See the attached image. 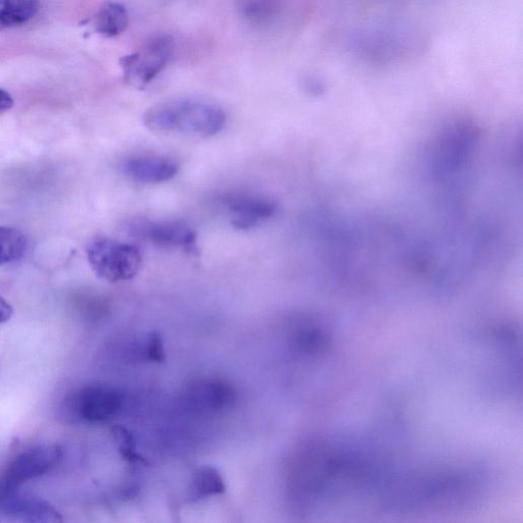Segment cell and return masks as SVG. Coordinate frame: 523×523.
Here are the masks:
<instances>
[{
    "label": "cell",
    "mask_w": 523,
    "mask_h": 523,
    "mask_svg": "<svg viewBox=\"0 0 523 523\" xmlns=\"http://www.w3.org/2000/svg\"><path fill=\"white\" fill-rule=\"evenodd\" d=\"M129 16L126 8L119 3L108 2L95 14L93 27L95 32L106 38L122 34L128 27Z\"/></svg>",
    "instance_id": "obj_12"
},
{
    "label": "cell",
    "mask_w": 523,
    "mask_h": 523,
    "mask_svg": "<svg viewBox=\"0 0 523 523\" xmlns=\"http://www.w3.org/2000/svg\"><path fill=\"white\" fill-rule=\"evenodd\" d=\"M230 222L239 230L253 229L271 219L277 211L274 201L253 194H233L224 201Z\"/></svg>",
    "instance_id": "obj_9"
},
{
    "label": "cell",
    "mask_w": 523,
    "mask_h": 523,
    "mask_svg": "<svg viewBox=\"0 0 523 523\" xmlns=\"http://www.w3.org/2000/svg\"><path fill=\"white\" fill-rule=\"evenodd\" d=\"M173 52L171 37L151 38L138 51L120 60L126 82L139 88L149 85L166 69Z\"/></svg>",
    "instance_id": "obj_4"
},
{
    "label": "cell",
    "mask_w": 523,
    "mask_h": 523,
    "mask_svg": "<svg viewBox=\"0 0 523 523\" xmlns=\"http://www.w3.org/2000/svg\"><path fill=\"white\" fill-rule=\"evenodd\" d=\"M0 514L18 522H63V514L50 502L20 489L0 495Z\"/></svg>",
    "instance_id": "obj_8"
},
{
    "label": "cell",
    "mask_w": 523,
    "mask_h": 523,
    "mask_svg": "<svg viewBox=\"0 0 523 523\" xmlns=\"http://www.w3.org/2000/svg\"><path fill=\"white\" fill-rule=\"evenodd\" d=\"M64 450L57 444L42 445L19 454L0 477V495L22 488L42 478L63 460Z\"/></svg>",
    "instance_id": "obj_3"
},
{
    "label": "cell",
    "mask_w": 523,
    "mask_h": 523,
    "mask_svg": "<svg viewBox=\"0 0 523 523\" xmlns=\"http://www.w3.org/2000/svg\"><path fill=\"white\" fill-rule=\"evenodd\" d=\"M237 13L255 27L272 25L282 11V0H235Z\"/></svg>",
    "instance_id": "obj_11"
},
{
    "label": "cell",
    "mask_w": 523,
    "mask_h": 523,
    "mask_svg": "<svg viewBox=\"0 0 523 523\" xmlns=\"http://www.w3.org/2000/svg\"><path fill=\"white\" fill-rule=\"evenodd\" d=\"M13 315L14 309L12 305L3 297H0V324L9 322Z\"/></svg>",
    "instance_id": "obj_19"
},
{
    "label": "cell",
    "mask_w": 523,
    "mask_h": 523,
    "mask_svg": "<svg viewBox=\"0 0 523 523\" xmlns=\"http://www.w3.org/2000/svg\"><path fill=\"white\" fill-rule=\"evenodd\" d=\"M113 436L118 446L119 452L124 459L133 463H144L145 460L138 454L133 436L122 426L113 429Z\"/></svg>",
    "instance_id": "obj_17"
},
{
    "label": "cell",
    "mask_w": 523,
    "mask_h": 523,
    "mask_svg": "<svg viewBox=\"0 0 523 523\" xmlns=\"http://www.w3.org/2000/svg\"><path fill=\"white\" fill-rule=\"evenodd\" d=\"M129 227L136 239L158 248L180 250L190 255H196L199 251L197 232L184 223L135 220Z\"/></svg>",
    "instance_id": "obj_5"
},
{
    "label": "cell",
    "mask_w": 523,
    "mask_h": 523,
    "mask_svg": "<svg viewBox=\"0 0 523 523\" xmlns=\"http://www.w3.org/2000/svg\"><path fill=\"white\" fill-rule=\"evenodd\" d=\"M86 254L93 272L109 282L132 280L142 266V257L136 247L109 239L92 242Z\"/></svg>",
    "instance_id": "obj_2"
},
{
    "label": "cell",
    "mask_w": 523,
    "mask_h": 523,
    "mask_svg": "<svg viewBox=\"0 0 523 523\" xmlns=\"http://www.w3.org/2000/svg\"><path fill=\"white\" fill-rule=\"evenodd\" d=\"M222 475L211 466L201 467L195 475L194 490L199 498L218 496L225 492Z\"/></svg>",
    "instance_id": "obj_16"
},
{
    "label": "cell",
    "mask_w": 523,
    "mask_h": 523,
    "mask_svg": "<svg viewBox=\"0 0 523 523\" xmlns=\"http://www.w3.org/2000/svg\"><path fill=\"white\" fill-rule=\"evenodd\" d=\"M145 355L151 362L161 363L166 360L165 346L159 332H152L145 343Z\"/></svg>",
    "instance_id": "obj_18"
},
{
    "label": "cell",
    "mask_w": 523,
    "mask_h": 523,
    "mask_svg": "<svg viewBox=\"0 0 523 523\" xmlns=\"http://www.w3.org/2000/svg\"><path fill=\"white\" fill-rule=\"evenodd\" d=\"M27 250L28 240L21 230L0 226V266L20 261Z\"/></svg>",
    "instance_id": "obj_15"
},
{
    "label": "cell",
    "mask_w": 523,
    "mask_h": 523,
    "mask_svg": "<svg viewBox=\"0 0 523 523\" xmlns=\"http://www.w3.org/2000/svg\"><path fill=\"white\" fill-rule=\"evenodd\" d=\"M39 9V0H0V30L28 23Z\"/></svg>",
    "instance_id": "obj_13"
},
{
    "label": "cell",
    "mask_w": 523,
    "mask_h": 523,
    "mask_svg": "<svg viewBox=\"0 0 523 523\" xmlns=\"http://www.w3.org/2000/svg\"><path fill=\"white\" fill-rule=\"evenodd\" d=\"M144 121L154 131L213 136L225 127L226 115L215 105L177 101L152 108Z\"/></svg>",
    "instance_id": "obj_1"
},
{
    "label": "cell",
    "mask_w": 523,
    "mask_h": 523,
    "mask_svg": "<svg viewBox=\"0 0 523 523\" xmlns=\"http://www.w3.org/2000/svg\"><path fill=\"white\" fill-rule=\"evenodd\" d=\"M477 136V129L471 123L458 122L449 126L441 135L435 150V173L446 175L459 168L468 158Z\"/></svg>",
    "instance_id": "obj_7"
},
{
    "label": "cell",
    "mask_w": 523,
    "mask_h": 523,
    "mask_svg": "<svg viewBox=\"0 0 523 523\" xmlns=\"http://www.w3.org/2000/svg\"><path fill=\"white\" fill-rule=\"evenodd\" d=\"M14 107V100L12 95L4 90L0 89V114L11 110Z\"/></svg>",
    "instance_id": "obj_20"
},
{
    "label": "cell",
    "mask_w": 523,
    "mask_h": 523,
    "mask_svg": "<svg viewBox=\"0 0 523 523\" xmlns=\"http://www.w3.org/2000/svg\"><path fill=\"white\" fill-rule=\"evenodd\" d=\"M124 174L140 184H159L175 178L179 172L178 164L167 157L137 156L123 164Z\"/></svg>",
    "instance_id": "obj_10"
},
{
    "label": "cell",
    "mask_w": 523,
    "mask_h": 523,
    "mask_svg": "<svg viewBox=\"0 0 523 523\" xmlns=\"http://www.w3.org/2000/svg\"><path fill=\"white\" fill-rule=\"evenodd\" d=\"M122 405V395L116 389L102 385L84 387L67 401V409L88 423L111 420L119 413Z\"/></svg>",
    "instance_id": "obj_6"
},
{
    "label": "cell",
    "mask_w": 523,
    "mask_h": 523,
    "mask_svg": "<svg viewBox=\"0 0 523 523\" xmlns=\"http://www.w3.org/2000/svg\"><path fill=\"white\" fill-rule=\"evenodd\" d=\"M193 401L201 409L220 410L233 401L232 389L218 380L197 385L192 391Z\"/></svg>",
    "instance_id": "obj_14"
}]
</instances>
